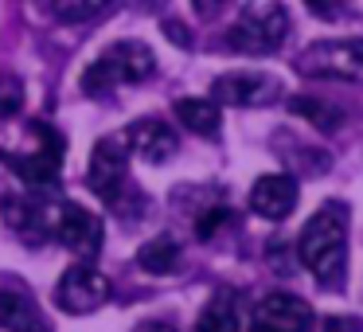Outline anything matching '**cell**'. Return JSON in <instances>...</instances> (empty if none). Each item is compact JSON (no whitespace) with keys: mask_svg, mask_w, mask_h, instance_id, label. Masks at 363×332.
Returning <instances> with one entry per match:
<instances>
[{"mask_svg":"<svg viewBox=\"0 0 363 332\" xmlns=\"http://www.w3.org/2000/svg\"><path fill=\"white\" fill-rule=\"evenodd\" d=\"M297 258L316 274V282L336 289L347 270V207L328 199L316 207L297 238Z\"/></svg>","mask_w":363,"mask_h":332,"instance_id":"6da1fadb","label":"cell"},{"mask_svg":"<svg viewBox=\"0 0 363 332\" xmlns=\"http://www.w3.org/2000/svg\"><path fill=\"white\" fill-rule=\"evenodd\" d=\"M152 71H157V55L137 40H121L86 67L82 90L86 94H110L113 87H133V82L152 79Z\"/></svg>","mask_w":363,"mask_h":332,"instance_id":"7a4b0ae2","label":"cell"},{"mask_svg":"<svg viewBox=\"0 0 363 332\" xmlns=\"http://www.w3.org/2000/svg\"><path fill=\"white\" fill-rule=\"evenodd\" d=\"M289 35V12L277 0H262L242 9V16L230 24L227 32V48L238 55H274Z\"/></svg>","mask_w":363,"mask_h":332,"instance_id":"3957f363","label":"cell"},{"mask_svg":"<svg viewBox=\"0 0 363 332\" xmlns=\"http://www.w3.org/2000/svg\"><path fill=\"white\" fill-rule=\"evenodd\" d=\"M297 71L324 82H363V35L308 43L297 55Z\"/></svg>","mask_w":363,"mask_h":332,"instance_id":"277c9868","label":"cell"},{"mask_svg":"<svg viewBox=\"0 0 363 332\" xmlns=\"http://www.w3.org/2000/svg\"><path fill=\"white\" fill-rule=\"evenodd\" d=\"M63 204L48 196V192H16V196H4L0 215L9 223V231H16L24 243H48L55 238V223Z\"/></svg>","mask_w":363,"mask_h":332,"instance_id":"5b68a950","label":"cell"},{"mask_svg":"<svg viewBox=\"0 0 363 332\" xmlns=\"http://www.w3.org/2000/svg\"><path fill=\"white\" fill-rule=\"evenodd\" d=\"M32 133L43 141V149L9 157V168L20 176V184H24L28 192H55L59 188V168H63V137H59L48 121H35Z\"/></svg>","mask_w":363,"mask_h":332,"instance_id":"8992f818","label":"cell"},{"mask_svg":"<svg viewBox=\"0 0 363 332\" xmlns=\"http://www.w3.org/2000/svg\"><path fill=\"white\" fill-rule=\"evenodd\" d=\"M55 301L67 313L86 316V313H94V309H102L106 301H110V277H106L94 262H74V266L59 277Z\"/></svg>","mask_w":363,"mask_h":332,"instance_id":"52a82bcc","label":"cell"},{"mask_svg":"<svg viewBox=\"0 0 363 332\" xmlns=\"http://www.w3.org/2000/svg\"><path fill=\"white\" fill-rule=\"evenodd\" d=\"M313 305L297 293H269L254 305L250 332H313Z\"/></svg>","mask_w":363,"mask_h":332,"instance_id":"ba28073f","label":"cell"},{"mask_svg":"<svg viewBox=\"0 0 363 332\" xmlns=\"http://www.w3.org/2000/svg\"><path fill=\"white\" fill-rule=\"evenodd\" d=\"M55 238L74 254L79 262H94L98 250H102V238H106V227L94 211L79 204H63L59 211V223H55Z\"/></svg>","mask_w":363,"mask_h":332,"instance_id":"9c48e42d","label":"cell"},{"mask_svg":"<svg viewBox=\"0 0 363 332\" xmlns=\"http://www.w3.org/2000/svg\"><path fill=\"white\" fill-rule=\"evenodd\" d=\"M211 94L223 106H269L281 94V82L262 71H230L211 82Z\"/></svg>","mask_w":363,"mask_h":332,"instance_id":"30bf717a","label":"cell"},{"mask_svg":"<svg viewBox=\"0 0 363 332\" xmlns=\"http://www.w3.org/2000/svg\"><path fill=\"white\" fill-rule=\"evenodd\" d=\"M125 172H129V160L125 149L118 141H98L94 153H90V168H86V184L94 188V196H102L106 204H118L121 188H125Z\"/></svg>","mask_w":363,"mask_h":332,"instance_id":"8fae6325","label":"cell"},{"mask_svg":"<svg viewBox=\"0 0 363 332\" xmlns=\"http://www.w3.org/2000/svg\"><path fill=\"white\" fill-rule=\"evenodd\" d=\"M125 141H129V149H133L137 157H145L149 165H164V160H172L176 149H180L176 129L168 126V121H160V118L133 121V126L125 129Z\"/></svg>","mask_w":363,"mask_h":332,"instance_id":"7c38bea8","label":"cell"},{"mask_svg":"<svg viewBox=\"0 0 363 332\" xmlns=\"http://www.w3.org/2000/svg\"><path fill=\"white\" fill-rule=\"evenodd\" d=\"M0 328L4 332H51V324L43 321L35 297L20 282L0 285Z\"/></svg>","mask_w":363,"mask_h":332,"instance_id":"4fadbf2b","label":"cell"},{"mask_svg":"<svg viewBox=\"0 0 363 332\" xmlns=\"http://www.w3.org/2000/svg\"><path fill=\"white\" fill-rule=\"evenodd\" d=\"M297 207V180L285 172H269L258 176L250 188V211L262 215V219H285V215Z\"/></svg>","mask_w":363,"mask_h":332,"instance_id":"5bb4252c","label":"cell"},{"mask_svg":"<svg viewBox=\"0 0 363 332\" xmlns=\"http://www.w3.org/2000/svg\"><path fill=\"white\" fill-rule=\"evenodd\" d=\"M176 121L199 137H215L223 126V114H219L215 98H180L176 102Z\"/></svg>","mask_w":363,"mask_h":332,"instance_id":"9a60e30c","label":"cell"},{"mask_svg":"<svg viewBox=\"0 0 363 332\" xmlns=\"http://www.w3.org/2000/svg\"><path fill=\"white\" fill-rule=\"evenodd\" d=\"M238 328H242L238 324V305H235V293L227 289L215 293L196 321V332H238Z\"/></svg>","mask_w":363,"mask_h":332,"instance_id":"2e32d148","label":"cell"},{"mask_svg":"<svg viewBox=\"0 0 363 332\" xmlns=\"http://www.w3.org/2000/svg\"><path fill=\"white\" fill-rule=\"evenodd\" d=\"M137 262H141L145 274H168V270L180 266V243L172 235H157L137 250Z\"/></svg>","mask_w":363,"mask_h":332,"instance_id":"e0dca14e","label":"cell"},{"mask_svg":"<svg viewBox=\"0 0 363 332\" xmlns=\"http://www.w3.org/2000/svg\"><path fill=\"white\" fill-rule=\"evenodd\" d=\"M289 110L297 114V118H305L308 126H316L320 133H336V129L344 126V110H340V106L320 102V98H293Z\"/></svg>","mask_w":363,"mask_h":332,"instance_id":"ac0fdd59","label":"cell"},{"mask_svg":"<svg viewBox=\"0 0 363 332\" xmlns=\"http://www.w3.org/2000/svg\"><path fill=\"white\" fill-rule=\"evenodd\" d=\"M113 0H51V12H55L63 24H86V20L102 16Z\"/></svg>","mask_w":363,"mask_h":332,"instance_id":"d6986e66","label":"cell"},{"mask_svg":"<svg viewBox=\"0 0 363 332\" xmlns=\"http://www.w3.org/2000/svg\"><path fill=\"white\" fill-rule=\"evenodd\" d=\"M24 106V82L16 74H0V118H12Z\"/></svg>","mask_w":363,"mask_h":332,"instance_id":"ffe728a7","label":"cell"},{"mask_svg":"<svg viewBox=\"0 0 363 332\" xmlns=\"http://www.w3.org/2000/svg\"><path fill=\"white\" fill-rule=\"evenodd\" d=\"M227 219H230L227 207H211V211H203V219L196 223V235H199V238H211V235H215V231H219Z\"/></svg>","mask_w":363,"mask_h":332,"instance_id":"44dd1931","label":"cell"},{"mask_svg":"<svg viewBox=\"0 0 363 332\" xmlns=\"http://www.w3.org/2000/svg\"><path fill=\"white\" fill-rule=\"evenodd\" d=\"M308 9L316 12L320 20H336V12H340V4H332V0H305Z\"/></svg>","mask_w":363,"mask_h":332,"instance_id":"7402d4cb","label":"cell"},{"mask_svg":"<svg viewBox=\"0 0 363 332\" xmlns=\"http://www.w3.org/2000/svg\"><path fill=\"white\" fill-rule=\"evenodd\" d=\"M324 332H359V324L347 316H332V321H324Z\"/></svg>","mask_w":363,"mask_h":332,"instance_id":"603a6c76","label":"cell"},{"mask_svg":"<svg viewBox=\"0 0 363 332\" xmlns=\"http://www.w3.org/2000/svg\"><path fill=\"white\" fill-rule=\"evenodd\" d=\"M223 4H227V0H191V9H196L199 16H215Z\"/></svg>","mask_w":363,"mask_h":332,"instance_id":"cb8c5ba5","label":"cell"},{"mask_svg":"<svg viewBox=\"0 0 363 332\" xmlns=\"http://www.w3.org/2000/svg\"><path fill=\"white\" fill-rule=\"evenodd\" d=\"M164 32L172 35V40L180 43V48H188V43H191V40H188V28H184V24H164Z\"/></svg>","mask_w":363,"mask_h":332,"instance_id":"d4e9b609","label":"cell"},{"mask_svg":"<svg viewBox=\"0 0 363 332\" xmlns=\"http://www.w3.org/2000/svg\"><path fill=\"white\" fill-rule=\"evenodd\" d=\"M137 332H180V328H176V324H168V321H145Z\"/></svg>","mask_w":363,"mask_h":332,"instance_id":"484cf974","label":"cell"}]
</instances>
